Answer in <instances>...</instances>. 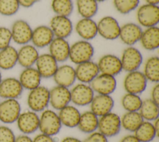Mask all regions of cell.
<instances>
[{
	"label": "cell",
	"mask_w": 159,
	"mask_h": 142,
	"mask_svg": "<svg viewBox=\"0 0 159 142\" xmlns=\"http://www.w3.org/2000/svg\"><path fill=\"white\" fill-rule=\"evenodd\" d=\"M61 126L58 114L54 110L47 108L40 112L39 126L40 133L54 136L59 133Z\"/></svg>",
	"instance_id": "obj_1"
},
{
	"label": "cell",
	"mask_w": 159,
	"mask_h": 142,
	"mask_svg": "<svg viewBox=\"0 0 159 142\" xmlns=\"http://www.w3.org/2000/svg\"><path fill=\"white\" fill-rule=\"evenodd\" d=\"M94 48L90 41L79 40L70 45L69 60L76 65L92 60Z\"/></svg>",
	"instance_id": "obj_2"
},
{
	"label": "cell",
	"mask_w": 159,
	"mask_h": 142,
	"mask_svg": "<svg viewBox=\"0 0 159 142\" xmlns=\"http://www.w3.org/2000/svg\"><path fill=\"white\" fill-rule=\"evenodd\" d=\"M50 89L40 85L31 90L27 95V104L29 109L36 113L42 112L49 105Z\"/></svg>",
	"instance_id": "obj_3"
},
{
	"label": "cell",
	"mask_w": 159,
	"mask_h": 142,
	"mask_svg": "<svg viewBox=\"0 0 159 142\" xmlns=\"http://www.w3.org/2000/svg\"><path fill=\"white\" fill-rule=\"evenodd\" d=\"M137 24L142 27L158 26L159 22V6L150 4L139 6L136 11Z\"/></svg>",
	"instance_id": "obj_4"
},
{
	"label": "cell",
	"mask_w": 159,
	"mask_h": 142,
	"mask_svg": "<svg viewBox=\"0 0 159 142\" xmlns=\"http://www.w3.org/2000/svg\"><path fill=\"white\" fill-rule=\"evenodd\" d=\"M121 128L120 116L117 113L111 111L99 117L98 131L107 138L116 136Z\"/></svg>",
	"instance_id": "obj_5"
},
{
	"label": "cell",
	"mask_w": 159,
	"mask_h": 142,
	"mask_svg": "<svg viewBox=\"0 0 159 142\" xmlns=\"http://www.w3.org/2000/svg\"><path fill=\"white\" fill-rule=\"evenodd\" d=\"M98 35L107 40H114L119 38L120 25L113 16H105L97 22Z\"/></svg>",
	"instance_id": "obj_6"
},
{
	"label": "cell",
	"mask_w": 159,
	"mask_h": 142,
	"mask_svg": "<svg viewBox=\"0 0 159 142\" xmlns=\"http://www.w3.org/2000/svg\"><path fill=\"white\" fill-rule=\"evenodd\" d=\"M147 82L143 72L137 70L127 72L124 78L123 87L126 93L140 95L145 90Z\"/></svg>",
	"instance_id": "obj_7"
},
{
	"label": "cell",
	"mask_w": 159,
	"mask_h": 142,
	"mask_svg": "<svg viewBox=\"0 0 159 142\" xmlns=\"http://www.w3.org/2000/svg\"><path fill=\"white\" fill-rule=\"evenodd\" d=\"M71 102L75 106L84 107L89 105L95 93L89 84L79 82L70 88Z\"/></svg>",
	"instance_id": "obj_8"
},
{
	"label": "cell",
	"mask_w": 159,
	"mask_h": 142,
	"mask_svg": "<svg viewBox=\"0 0 159 142\" xmlns=\"http://www.w3.org/2000/svg\"><path fill=\"white\" fill-rule=\"evenodd\" d=\"M12 41L23 45L31 42L32 30L29 23L24 19H19L13 22L10 28Z\"/></svg>",
	"instance_id": "obj_9"
},
{
	"label": "cell",
	"mask_w": 159,
	"mask_h": 142,
	"mask_svg": "<svg viewBox=\"0 0 159 142\" xmlns=\"http://www.w3.org/2000/svg\"><path fill=\"white\" fill-rule=\"evenodd\" d=\"M122 70L126 72L137 70L143 63V55L137 47L127 46L120 57Z\"/></svg>",
	"instance_id": "obj_10"
},
{
	"label": "cell",
	"mask_w": 159,
	"mask_h": 142,
	"mask_svg": "<svg viewBox=\"0 0 159 142\" xmlns=\"http://www.w3.org/2000/svg\"><path fill=\"white\" fill-rule=\"evenodd\" d=\"M21 113V107L17 99H4L0 102V121L5 124L16 121Z\"/></svg>",
	"instance_id": "obj_11"
},
{
	"label": "cell",
	"mask_w": 159,
	"mask_h": 142,
	"mask_svg": "<svg viewBox=\"0 0 159 142\" xmlns=\"http://www.w3.org/2000/svg\"><path fill=\"white\" fill-rule=\"evenodd\" d=\"M49 27L55 37L67 39L74 29L72 21L69 17L54 15L50 20Z\"/></svg>",
	"instance_id": "obj_12"
},
{
	"label": "cell",
	"mask_w": 159,
	"mask_h": 142,
	"mask_svg": "<svg viewBox=\"0 0 159 142\" xmlns=\"http://www.w3.org/2000/svg\"><path fill=\"white\" fill-rule=\"evenodd\" d=\"M16 122L19 130L29 135L39 130V115L34 111L27 110L20 113Z\"/></svg>",
	"instance_id": "obj_13"
},
{
	"label": "cell",
	"mask_w": 159,
	"mask_h": 142,
	"mask_svg": "<svg viewBox=\"0 0 159 142\" xmlns=\"http://www.w3.org/2000/svg\"><path fill=\"white\" fill-rule=\"evenodd\" d=\"M89 85L96 94L111 95L116 89L117 80L114 76L99 73Z\"/></svg>",
	"instance_id": "obj_14"
},
{
	"label": "cell",
	"mask_w": 159,
	"mask_h": 142,
	"mask_svg": "<svg viewBox=\"0 0 159 142\" xmlns=\"http://www.w3.org/2000/svg\"><path fill=\"white\" fill-rule=\"evenodd\" d=\"M99 72L116 77L122 71L120 57L112 54L102 55L97 62Z\"/></svg>",
	"instance_id": "obj_15"
},
{
	"label": "cell",
	"mask_w": 159,
	"mask_h": 142,
	"mask_svg": "<svg viewBox=\"0 0 159 142\" xmlns=\"http://www.w3.org/2000/svg\"><path fill=\"white\" fill-rule=\"evenodd\" d=\"M71 103L70 88L57 85L50 89L49 105L53 110L59 111Z\"/></svg>",
	"instance_id": "obj_16"
},
{
	"label": "cell",
	"mask_w": 159,
	"mask_h": 142,
	"mask_svg": "<svg viewBox=\"0 0 159 142\" xmlns=\"http://www.w3.org/2000/svg\"><path fill=\"white\" fill-rule=\"evenodd\" d=\"M142 31V27L137 23L127 22L120 26L119 38L127 46H132L139 42Z\"/></svg>",
	"instance_id": "obj_17"
},
{
	"label": "cell",
	"mask_w": 159,
	"mask_h": 142,
	"mask_svg": "<svg viewBox=\"0 0 159 142\" xmlns=\"http://www.w3.org/2000/svg\"><path fill=\"white\" fill-rule=\"evenodd\" d=\"M35 65L42 78H52L59 66L58 62L49 53L40 54Z\"/></svg>",
	"instance_id": "obj_18"
},
{
	"label": "cell",
	"mask_w": 159,
	"mask_h": 142,
	"mask_svg": "<svg viewBox=\"0 0 159 142\" xmlns=\"http://www.w3.org/2000/svg\"><path fill=\"white\" fill-rule=\"evenodd\" d=\"M24 88L18 78L7 77L0 82V98L3 99H17L22 93Z\"/></svg>",
	"instance_id": "obj_19"
},
{
	"label": "cell",
	"mask_w": 159,
	"mask_h": 142,
	"mask_svg": "<svg viewBox=\"0 0 159 142\" xmlns=\"http://www.w3.org/2000/svg\"><path fill=\"white\" fill-rule=\"evenodd\" d=\"M76 80L89 84L100 73L97 62L92 60L78 64L75 67Z\"/></svg>",
	"instance_id": "obj_20"
},
{
	"label": "cell",
	"mask_w": 159,
	"mask_h": 142,
	"mask_svg": "<svg viewBox=\"0 0 159 142\" xmlns=\"http://www.w3.org/2000/svg\"><path fill=\"white\" fill-rule=\"evenodd\" d=\"M90 110L98 117L112 111L114 100L111 95L96 94L89 104Z\"/></svg>",
	"instance_id": "obj_21"
},
{
	"label": "cell",
	"mask_w": 159,
	"mask_h": 142,
	"mask_svg": "<svg viewBox=\"0 0 159 142\" xmlns=\"http://www.w3.org/2000/svg\"><path fill=\"white\" fill-rule=\"evenodd\" d=\"M52 78L56 85L70 88L76 81L75 67L69 64L61 65Z\"/></svg>",
	"instance_id": "obj_22"
},
{
	"label": "cell",
	"mask_w": 159,
	"mask_h": 142,
	"mask_svg": "<svg viewBox=\"0 0 159 142\" xmlns=\"http://www.w3.org/2000/svg\"><path fill=\"white\" fill-rule=\"evenodd\" d=\"M54 38L49 26L39 25L33 29L30 42L37 49H42L48 47Z\"/></svg>",
	"instance_id": "obj_23"
},
{
	"label": "cell",
	"mask_w": 159,
	"mask_h": 142,
	"mask_svg": "<svg viewBox=\"0 0 159 142\" xmlns=\"http://www.w3.org/2000/svg\"><path fill=\"white\" fill-rule=\"evenodd\" d=\"M48 47V53L59 63L64 62L69 59L70 44L66 39L55 37Z\"/></svg>",
	"instance_id": "obj_24"
},
{
	"label": "cell",
	"mask_w": 159,
	"mask_h": 142,
	"mask_svg": "<svg viewBox=\"0 0 159 142\" xmlns=\"http://www.w3.org/2000/svg\"><path fill=\"white\" fill-rule=\"evenodd\" d=\"M75 30L81 39L90 41L98 35L97 22L93 18L81 17L75 24Z\"/></svg>",
	"instance_id": "obj_25"
},
{
	"label": "cell",
	"mask_w": 159,
	"mask_h": 142,
	"mask_svg": "<svg viewBox=\"0 0 159 142\" xmlns=\"http://www.w3.org/2000/svg\"><path fill=\"white\" fill-rule=\"evenodd\" d=\"M39 55L38 49L32 44L20 45L17 50V64L23 68L34 67Z\"/></svg>",
	"instance_id": "obj_26"
},
{
	"label": "cell",
	"mask_w": 159,
	"mask_h": 142,
	"mask_svg": "<svg viewBox=\"0 0 159 142\" xmlns=\"http://www.w3.org/2000/svg\"><path fill=\"white\" fill-rule=\"evenodd\" d=\"M18 79L24 89L31 90L40 85L42 78L35 67H30L24 68Z\"/></svg>",
	"instance_id": "obj_27"
},
{
	"label": "cell",
	"mask_w": 159,
	"mask_h": 142,
	"mask_svg": "<svg viewBox=\"0 0 159 142\" xmlns=\"http://www.w3.org/2000/svg\"><path fill=\"white\" fill-rule=\"evenodd\" d=\"M58 114L62 126L70 128L77 127L81 112L76 106L68 105L60 110Z\"/></svg>",
	"instance_id": "obj_28"
},
{
	"label": "cell",
	"mask_w": 159,
	"mask_h": 142,
	"mask_svg": "<svg viewBox=\"0 0 159 142\" xmlns=\"http://www.w3.org/2000/svg\"><path fill=\"white\" fill-rule=\"evenodd\" d=\"M139 42L146 50H157L159 47V27L154 26L143 29Z\"/></svg>",
	"instance_id": "obj_29"
},
{
	"label": "cell",
	"mask_w": 159,
	"mask_h": 142,
	"mask_svg": "<svg viewBox=\"0 0 159 142\" xmlns=\"http://www.w3.org/2000/svg\"><path fill=\"white\" fill-rule=\"evenodd\" d=\"M99 117L91 110L81 113L77 128L83 133L90 134L98 130Z\"/></svg>",
	"instance_id": "obj_30"
},
{
	"label": "cell",
	"mask_w": 159,
	"mask_h": 142,
	"mask_svg": "<svg viewBox=\"0 0 159 142\" xmlns=\"http://www.w3.org/2000/svg\"><path fill=\"white\" fill-rule=\"evenodd\" d=\"M17 64V50L9 45L0 50V69L8 70L13 69Z\"/></svg>",
	"instance_id": "obj_31"
},
{
	"label": "cell",
	"mask_w": 159,
	"mask_h": 142,
	"mask_svg": "<svg viewBox=\"0 0 159 142\" xmlns=\"http://www.w3.org/2000/svg\"><path fill=\"white\" fill-rule=\"evenodd\" d=\"M147 81L153 83L159 82V57L157 55L150 56L147 59L143 64L142 71Z\"/></svg>",
	"instance_id": "obj_32"
},
{
	"label": "cell",
	"mask_w": 159,
	"mask_h": 142,
	"mask_svg": "<svg viewBox=\"0 0 159 142\" xmlns=\"http://www.w3.org/2000/svg\"><path fill=\"white\" fill-rule=\"evenodd\" d=\"M139 112L143 120L153 121L159 117V104L151 98H146L142 100Z\"/></svg>",
	"instance_id": "obj_33"
},
{
	"label": "cell",
	"mask_w": 159,
	"mask_h": 142,
	"mask_svg": "<svg viewBox=\"0 0 159 142\" xmlns=\"http://www.w3.org/2000/svg\"><path fill=\"white\" fill-rule=\"evenodd\" d=\"M134 135L140 142H150L158 136L153 121L145 120L134 132Z\"/></svg>",
	"instance_id": "obj_34"
},
{
	"label": "cell",
	"mask_w": 159,
	"mask_h": 142,
	"mask_svg": "<svg viewBox=\"0 0 159 142\" xmlns=\"http://www.w3.org/2000/svg\"><path fill=\"white\" fill-rule=\"evenodd\" d=\"M143 121L139 111H126L120 116L122 128L129 132L134 133Z\"/></svg>",
	"instance_id": "obj_35"
},
{
	"label": "cell",
	"mask_w": 159,
	"mask_h": 142,
	"mask_svg": "<svg viewBox=\"0 0 159 142\" xmlns=\"http://www.w3.org/2000/svg\"><path fill=\"white\" fill-rule=\"evenodd\" d=\"M78 14L83 18H93L98 11V2L95 0H76Z\"/></svg>",
	"instance_id": "obj_36"
},
{
	"label": "cell",
	"mask_w": 159,
	"mask_h": 142,
	"mask_svg": "<svg viewBox=\"0 0 159 142\" xmlns=\"http://www.w3.org/2000/svg\"><path fill=\"white\" fill-rule=\"evenodd\" d=\"M51 8L55 15L70 17L74 9L72 0H52Z\"/></svg>",
	"instance_id": "obj_37"
},
{
	"label": "cell",
	"mask_w": 159,
	"mask_h": 142,
	"mask_svg": "<svg viewBox=\"0 0 159 142\" xmlns=\"http://www.w3.org/2000/svg\"><path fill=\"white\" fill-rule=\"evenodd\" d=\"M140 95L125 93L121 98V105L126 111H139L142 103Z\"/></svg>",
	"instance_id": "obj_38"
},
{
	"label": "cell",
	"mask_w": 159,
	"mask_h": 142,
	"mask_svg": "<svg viewBox=\"0 0 159 142\" xmlns=\"http://www.w3.org/2000/svg\"><path fill=\"white\" fill-rule=\"evenodd\" d=\"M116 10L121 14H127L137 9L140 0H112Z\"/></svg>",
	"instance_id": "obj_39"
},
{
	"label": "cell",
	"mask_w": 159,
	"mask_h": 142,
	"mask_svg": "<svg viewBox=\"0 0 159 142\" xmlns=\"http://www.w3.org/2000/svg\"><path fill=\"white\" fill-rule=\"evenodd\" d=\"M19 8L17 0H0V14L2 16H12L18 12Z\"/></svg>",
	"instance_id": "obj_40"
},
{
	"label": "cell",
	"mask_w": 159,
	"mask_h": 142,
	"mask_svg": "<svg viewBox=\"0 0 159 142\" xmlns=\"http://www.w3.org/2000/svg\"><path fill=\"white\" fill-rule=\"evenodd\" d=\"M12 37L10 28L0 26V50L11 45Z\"/></svg>",
	"instance_id": "obj_41"
},
{
	"label": "cell",
	"mask_w": 159,
	"mask_h": 142,
	"mask_svg": "<svg viewBox=\"0 0 159 142\" xmlns=\"http://www.w3.org/2000/svg\"><path fill=\"white\" fill-rule=\"evenodd\" d=\"M16 136L13 131L6 126H0V142H14Z\"/></svg>",
	"instance_id": "obj_42"
},
{
	"label": "cell",
	"mask_w": 159,
	"mask_h": 142,
	"mask_svg": "<svg viewBox=\"0 0 159 142\" xmlns=\"http://www.w3.org/2000/svg\"><path fill=\"white\" fill-rule=\"evenodd\" d=\"M108 138L98 130L88 134V136L83 142H108Z\"/></svg>",
	"instance_id": "obj_43"
},
{
	"label": "cell",
	"mask_w": 159,
	"mask_h": 142,
	"mask_svg": "<svg viewBox=\"0 0 159 142\" xmlns=\"http://www.w3.org/2000/svg\"><path fill=\"white\" fill-rule=\"evenodd\" d=\"M32 142H56V141L53 136L40 133L32 139Z\"/></svg>",
	"instance_id": "obj_44"
},
{
	"label": "cell",
	"mask_w": 159,
	"mask_h": 142,
	"mask_svg": "<svg viewBox=\"0 0 159 142\" xmlns=\"http://www.w3.org/2000/svg\"><path fill=\"white\" fill-rule=\"evenodd\" d=\"M153 102L159 104V84L155 83L152 87L150 92V98Z\"/></svg>",
	"instance_id": "obj_45"
},
{
	"label": "cell",
	"mask_w": 159,
	"mask_h": 142,
	"mask_svg": "<svg viewBox=\"0 0 159 142\" xmlns=\"http://www.w3.org/2000/svg\"><path fill=\"white\" fill-rule=\"evenodd\" d=\"M20 7L24 8H29L33 6L35 4L39 2L40 0H17Z\"/></svg>",
	"instance_id": "obj_46"
},
{
	"label": "cell",
	"mask_w": 159,
	"mask_h": 142,
	"mask_svg": "<svg viewBox=\"0 0 159 142\" xmlns=\"http://www.w3.org/2000/svg\"><path fill=\"white\" fill-rule=\"evenodd\" d=\"M119 142H140L133 134L127 135L122 137Z\"/></svg>",
	"instance_id": "obj_47"
},
{
	"label": "cell",
	"mask_w": 159,
	"mask_h": 142,
	"mask_svg": "<svg viewBox=\"0 0 159 142\" xmlns=\"http://www.w3.org/2000/svg\"><path fill=\"white\" fill-rule=\"evenodd\" d=\"M14 142H32V139L29 135L22 134L16 137Z\"/></svg>",
	"instance_id": "obj_48"
},
{
	"label": "cell",
	"mask_w": 159,
	"mask_h": 142,
	"mask_svg": "<svg viewBox=\"0 0 159 142\" xmlns=\"http://www.w3.org/2000/svg\"><path fill=\"white\" fill-rule=\"evenodd\" d=\"M61 142H83L80 139L73 136H66L64 138Z\"/></svg>",
	"instance_id": "obj_49"
},
{
	"label": "cell",
	"mask_w": 159,
	"mask_h": 142,
	"mask_svg": "<svg viewBox=\"0 0 159 142\" xmlns=\"http://www.w3.org/2000/svg\"><path fill=\"white\" fill-rule=\"evenodd\" d=\"M147 4H153V5H158L159 0H145Z\"/></svg>",
	"instance_id": "obj_50"
},
{
	"label": "cell",
	"mask_w": 159,
	"mask_h": 142,
	"mask_svg": "<svg viewBox=\"0 0 159 142\" xmlns=\"http://www.w3.org/2000/svg\"><path fill=\"white\" fill-rule=\"evenodd\" d=\"M97 2H104V1H106V0H95Z\"/></svg>",
	"instance_id": "obj_51"
},
{
	"label": "cell",
	"mask_w": 159,
	"mask_h": 142,
	"mask_svg": "<svg viewBox=\"0 0 159 142\" xmlns=\"http://www.w3.org/2000/svg\"><path fill=\"white\" fill-rule=\"evenodd\" d=\"M2 79V74H1V70H0V82H1Z\"/></svg>",
	"instance_id": "obj_52"
}]
</instances>
